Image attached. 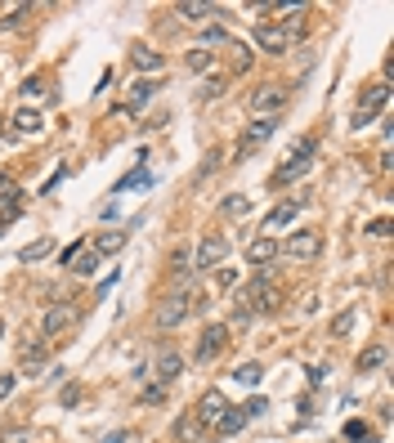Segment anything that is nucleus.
I'll return each mask as SVG.
<instances>
[{
	"mask_svg": "<svg viewBox=\"0 0 394 443\" xmlns=\"http://www.w3.org/2000/svg\"><path fill=\"white\" fill-rule=\"evenodd\" d=\"M157 90H162V81H134V85H130V103H126V108H130V113H139V108H144Z\"/></svg>",
	"mask_w": 394,
	"mask_h": 443,
	"instance_id": "obj_19",
	"label": "nucleus"
},
{
	"mask_svg": "<svg viewBox=\"0 0 394 443\" xmlns=\"http://www.w3.org/2000/svg\"><path fill=\"white\" fill-rule=\"evenodd\" d=\"M68 269H72L77 278H94V269H99V255H94V251H81V255H77V260H72Z\"/></svg>",
	"mask_w": 394,
	"mask_h": 443,
	"instance_id": "obj_26",
	"label": "nucleus"
},
{
	"mask_svg": "<svg viewBox=\"0 0 394 443\" xmlns=\"http://www.w3.org/2000/svg\"><path fill=\"white\" fill-rule=\"evenodd\" d=\"M274 130H278V117H255L251 126H246V134L238 139V148H233V162H246V157H251V153H255V148H260Z\"/></svg>",
	"mask_w": 394,
	"mask_h": 443,
	"instance_id": "obj_3",
	"label": "nucleus"
},
{
	"mask_svg": "<svg viewBox=\"0 0 394 443\" xmlns=\"http://www.w3.org/2000/svg\"><path fill=\"white\" fill-rule=\"evenodd\" d=\"M14 390H18V372H5L0 376V399H9Z\"/></svg>",
	"mask_w": 394,
	"mask_h": 443,
	"instance_id": "obj_38",
	"label": "nucleus"
},
{
	"mask_svg": "<svg viewBox=\"0 0 394 443\" xmlns=\"http://www.w3.org/2000/svg\"><path fill=\"white\" fill-rule=\"evenodd\" d=\"M0 202H9V211H18L23 188H18V184H5V179H0Z\"/></svg>",
	"mask_w": 394,
	"mask_h": 443,
	"instance_id": "obj_32",
	"label": "nucleus"
},
{
	"mask_svg": "<svg viewBox=\"0 0 394 443\" xmlns=\"http://www.w3.org/2000/svg\"><path fill=\"white\" fill-rule=\"evenodd\" d=\"M242 425H246V412H242V408H229V412H224V416H220V421H215L211 430H215V435H220V439H229V435H238V430H242Z\"/></svg>",
	"mask_w": 394,
	"mask_h": 443,
	"instance_id": "obj_18",
	"label": "nucleus"
},
{
	"mask_svg": "<svg viewBox=\"0 0 394 443\" xmlns=\"http://www.w3.org/2000/svg\"><path fill=\"white\" fill-rule=\"evenodd\" d=\"M130 58H134V68H139V72H162V68H166V58H162V54H153V49H144V45L134 49Z\"/></svg>",
	"mask_w": 394,
	"mask_h": 443,
	"instance_id": "obj_24",
	"label": "nucleus"
},
{
	"mask_svg": "<svg viewBox=\"0 0 394 443\" xmlns=\"http://www.w3.org/2000/svg\"><path fill=\"white\" fill-rule=\"evenodd\" d=\"M300 206H305V202H300V197H291V202H282V206H274V211H269V215H265V224H260V233H265V238H269V233H278V229H287V224H291V219H296V215H300Z\"/></svg>",
	"mask_w": 394,
	"mask_h": 443,
	"instance_id": "obj_11",
	"label": "nucleus"
},
{
	"mask_svg": "<svg viewBox=\"0 0 394 443\" xmlns=\"http://www.w3.org/2000/svg\"><path fill=\"white\" fill-rule=\"evenodd\" d=\"M215 282H220V291H224V287L238 282V274H233V269H215Z\"/></svg>",
	"mask_w": 394,
	"mask_h": 443,
	"instance_id": "obj_41",
	"label": "nucleus"
},
{
	"mask_svg": "<svg viewBox=\"0 0 394 443\" xmlns=\"http://www.w3.org/2000/svg\"><path fill=\"white\" fill-rule=\"evenodd\" d=\"M189 68L193 72H206V68H211V49H202V45L189 49Z\"/></svg>",
	"mask_w": 394,
	"mask_h": 443,
	"instance_id": "obj_33",
	"label": "nucleus"
},
{
	"mask_svg": "<svg viewBox=\"0 0 394 443\" xmlns=\"http://www.w3.org/2000/svg\"><path fill=\"white\" fill-rule=\"evenodd\" d=\"M81 251H85V246H81V242H72V246H63V251H58V264H63V269H68V264H72V260H77V255H81Z\"/></svg>",
	"mask_w": 394,
	"mask_h": 443,
	"instance_id": "obj_37",
	"label": "nucleus"
},
{
	"mask_svg": "<svg viewBox=\"0 0 394 443\" xmlns=\"http://www.w3.org/2000/svg\"><path fill=\"white\" fill-rule=\"evenodd\" d=\"M175 14L189 18V23H206V18H220V5H206V0H179Z\"/></svg>",
	"mask_w": 394,
	"mask_h": 443,
	"instance_id": "obj_14",
	"label": "nucleus"
},
{
	"mask_svg": "<svg viewBox=\"0 0 394 443\" xmlns=\"http://www.w3.org/2000/svg\"><path fill=\"white\" fill-rule=\"evenodd\" d=\"M246 421H255V416H260V412H269V399H251V403H246Z\"/></svg>",
	"mask_w": 394,
	"mask_h": 443,
	"instance_id": "obj_39",
	"label": "nucleus"
},
{
	"mask_svg": "<svg viewBox=\"0 0 394 443\" xmlns=\"http://www.w3.org/2000/svg\"><path fill=\"white\" fill-rule=\"evenodd\" d=\"M27 14H32V5H14V9H9L5 18H0V32H5V27H18V23L27 18Z\"/></svg>",
	"mask_w": 394,
	"mask_h": 443,
	"instance_id": "obj_34",
	"label": "nucleus"
},
{
	"mask_svg": "<svg viewBox=\"0 0 394 443\" xmlns=\"http://www.w3.org/2000/svg\"><path fill=\"white\" fill-rule=\"evenodd\" d=\"M224 211L238 219V215H246L251 211V197H242V193H233V197H224Z\"/></svg>",
	"mask_w": 394,
	"mask_h": 443,
	"instance_id": "obj_31",
	"label": "nucleus"
},
{
	"mask_svg": "<svg viewBox=\"0 0 394 443\" xmlns=\"http://www.w3.org/2000/svg\"><path fill=\"white\" fill-rule=\"evenodd\" d=\"M255 45H260L265 54H282L291 41H287V32H282L278 23H260V27H255Z\"/></svg>",
	"mask_w": 394,
	"mask_h": 443,
	"instance_id": "obj_12",
	"label": "nucleus"
},
{
	"mask_svg": "<svg viewBox=\"0 0 394 443\" xmlns=\"http://www.w3.org/2000/svg\"><path fill=\"white\" fill-rule=\"evenodd\" d=\"M251 68V49L246 45H233V72H246Z\"/></svg>",
	"mask_w": 394,
	"mask_h": 443,
	"instance_id": "obj_36",
	"label": "nucleus"
},
{
	"mask_svg": "<svg viewBox=\"0 0 394 443\" xmlns=\"http://www.w3.org/2000/svg\"><path fill=\"white\" fill-rule=\"evenodd\" d=\"M121 246H126V233H99V238H94V255L103 260V255H117Z\"/></svg>",
	"mask_w": 394,
	"mask_h": 443,
	"instance_id": "obj_21",
	"label": "nucleus"
},
{
	"mask_svg": "<svg viewBox=\"0 0 394 443\" xmlns=\"http://www.w3.org/2000/svg\"><path fill=\"white\" fill-rule=\"evenodd\" d=\"M197 430H202V425H197V421H193V416H189V421H175V435H179V439H193V435H197Z\"/></svg>",
	"mask_w": 394,
	"mask_h": 443,
	"instance_id": "obj_40",
	"label": "nucleus"
},
{
	"mask_svg": "<svg viewBox=\"0 0 394 443\" xmlns=\"http://www.w3.org/2000/svg\"><path fill=\"white\" fill-rule=\"evenodd\" d=\"M45 255H54V238H41V242L23 246V251H18V260H23V264H36V260H45Z\"/></svg>",
	"mask_w": 394,
	"mask_h": 443,
	"instance_id": "obj_23",
	"label": "nucleus"
},
{
	"mask_svg": "<svg viewBox=\"0 0 394 443\" xmlns=\"http://www.w3.org/2000/svg\"><path fill=\"white\" fill-rule=\"evenodd\" d=\"M117 278H121V274L113 269V278H103V282H99V295H108V291H113V287H117Z\"/></svg>",
	"mask_w": 394,
	"mask_h": 443,
	"instance_id": "obj_44",
	"label": "nucleus"
},
{
	"mask_svg": "<svg viewBox=\"0 0 394 443\" xmlns=\"http://www.w3.org/2000/svg\"><path fill=\"white\" fill-rule=\"evenodd\" d=\"M0 443H32V430H27V425H14V430H0Z\"/></svg>",
	"mask_w": 394,
	"mask_h": 443,
	"instance_id": "obj_35",
	"label": "nucleus"
},
{
	"mask_svg": "<svg viewBox=\"0 0 394 443\" xmlns=\"http://www.w3.org/2000/svg\"><path fill=\"white\" fill-rule=\"evenodd\" d=\"M72 323H77V304H49L45 318H41V336H45V340H54L58 331H68Z\"/></svg>",
	"mask_w": 394,
	"mask_h": 443,
	"instance_id": "obj_7",
	"label": "nucleus"
},
{
	"mask_svg": "<svg viewBox=\"0 0 394 443\" xmlns=\"http://www.w3.org/2000/svg\"><path fill=\"white\" fill-rule=\"evenodd\" d=\"M130 435H126V430H117V435H108V439H99V443H126Z\"/></svg>",
	"mask_w": 394,
	"mask_h": 443,
	"instance_id": "obj_45",
	"label": "nucleus"
},
{
	"mask_svg": "<svg viewBox=\"0 0 394 443\" xmlns=\"http://www.w3.org/2000/svg\"><path fill=\"white\" fill-rule=\"evenodd\" d=\"M386 98H390V85H372V90L359 98V117H376L381 108H386Z\"/></svg>",
	"mask_w": 394,
	"mask_h": 443,
	"instance_id": "obj_17",
	"label": "nucleus"
},
{
	"mask_svg": "<svg viewBox=\"0 0 394 443\" xmlns=\"http://www.w3.org/2000/svg\"><path fill=\"white\" fill-rule=\"evenodd\" d=\"M45 367V345H27L23 349V376H41Z\"/></svg>",
	"mask_w": 394,
	"mask_h": 443,
	"instance_id": "obj_22",
	"label": "nucleus"
},
{
	"mask_svg": "<svg viewBox=\"0 0 394 443\" xmlns=\"http://www.w3.org/2000/svg\"><path fill=\"white\" fill-rule=\"evenodd\" d=\"M184 318H189V300H184V295H166V300L157 304L153 323L162 327V331H175V327H184Z\"/></svg>",
	"mask_w": 394,
	"mask_h": 443,
	"instance_id": "obj_8",
	"label": "nucleus"
},
{
	"mask_svg": "<svg viewBox=\"0 0 394 443\" xmlns=\"http://www.w3.org/2000/svg\"><path fill=\"white\" fill-rule=\"evenodd\" d=\"M211 45H229V32H224V23H211V27L202 32V49H211Z\"/></svg>",
	"mask_w": 394,
	"mask_h": 443,
	"instance_id": "obj_29",
	"label": "nucleus"
},
{
	"mask_svg": "<svg viewBox=\"0 0 394 443\" xmlns=\"http://www.w3.org/2000/svg\"><path fill=\"white\" fill-rule=\"evenodd\" d=\"M224 412H229V399H224L220 390H206V394H202V403L193 408V421H197V425H215Z\"/></svg>",
	"mask_w": 394,
	"mask_h": 443,
	"instance_id": "obj_9",
	"label": "nucleus"
},
{
	"mask_svg": "<svg viewBox=\"0 0 394 443\" xmlns=\"http://www.w3.org/2000/svg\"><path fill=\"white\" fill-rule=\"evenodd\" d=\"M274 255H278L274 238H255L251 246H246V264H251V269H269V264H274Z\"/></svg>",
	"mask_w": 394,
	"mask_h": 443,
	"instance_id": "obj_13",
	"label": "nucleus"
},
{
	"mask_svg": "<svg viewBox=\"0 0 394 443\" xmlns=\"http://www.w3.org/2000/svg\"><path fill=\"white\" fill-rule=\"evenodd\" d=\"M251 323V309H246V304H238V309H233V327H246Z\"/></svg>",
	"mask_w": 394,
	"mask_h": 443,
	"instance_id": "obj_43",
	"label": "nucleus"
},
{
	"mask_svg": "<svg viewBox=\"0 0 394 443\" xmlns=\"http://www.w3.org/2000/svg\"><path fill=\"white\" fill-rule=\"evenodd\" d=\"M184 372V359H179V354L175 349H162V359H157V367H153V376L157 380H162V385H170V380H175Z\"/></svg>",
	"mask_w": 394,
	"mask_h": 443,
	"instance_id": "obj_15",
	"label": "nucleus"
},
{
	"mask_svg": "<svg viewBox=\"0 0 394 443\" xmlns=\"http://www.w3.org/2000/svg\"><path fill=\"white\" fill-rule=\"evenodd\" d=\"M282 108H287V85L269 81V85H260V90H251V113L255 117H278Z\"/></svg>",
	"mask_w": 394,
	"mask_h": 443,
	"instance_id": "obj_4",
	"label": "nucleus"
},
{
	"mask_svg": "<svg viewBox=\"0 0 394 443\" xmlns=\"http://www.w3.org/2000/svg\"><path fill=\"white\" fill-rule=\"evenodd\" d=\"M224 255H229V238L224 233H206L202 238V246H197V269H220L224 264Z\"/></svg>",
	"mask_w": 394,
	"mask_h": 443,
	"instance_id": "obj_6",
	"label": "nucleus"
},
{
	"mask_svg": "<svg viewBox=\"0 0 394 443\" xmlns=\"http://www.w3.org/2000/svg\"><path fill=\"white\" fill-rule=\"evenodd\" d=\"M345 443H376V435L367 425H359V421H350L345 425Z\"/></svg>",
	"mask_w": 394,
	"mask_h": 443,
	"instance_id": "obj_30",
	"label": "nucleus"
},
{
	"mask_svg": "<svg viewBox=\"0 0 394 443\" xmlns=\"http://www.w3.org/2000/svg\"><path fill=\"white\" fill-rule=\"evenodd\" d=\"M318 251H323V233L318 229H300L278 246V255H287V260H314Z\"/></svg>",
	"mask_w": 394,
	"mask_h": 443,
	"instance_id": "obj_2",
	"label": "nucleus"
},
{
	"mask_svg": "<svg viewBox=\"0 0 394 443\" xmlns=\"http://www.w3.org/2000/svg\"><path fill=\"white\" fill-rule=\"evenodd\" d=\"M41 126H45V117L36 113V108H18V113H14V130L18 134H36Z\"/></svg>",
	"mask_w": 394,
	"mask_h": 443,
	"instance_id": "obj_20",
	"label": "nucleus"
},
{
	"mask_svg": "<svg viewBox=\"0 0 394 443\" xmlns=\"http://www.w3.org/2000/svg\"><path fill=\"white\" fill-rule=\"evenodd\" d=\"M224 345H229V327L224 323H211V327L202 331V340H197V363H211Z\"/></svg>",
	"mask_w": 394,
	"mask_h": 443,
	"instance_id": "obj_10",
	"label": "nucleus"
},
{
	"mask_svg": "<svg viewBox=\"0 0 394 443\" xmlns=\"http://www.w3.org/2000/svg\"><path fill=\"white\" fill-rule=\"evenodd\" d=\"M139 184H153V175H148V166H134V170H130V175H121L113 193H126V188H139Z\"/></svg>",
	"mask_w": 394,
	"mask_h": 443,
	"instance_id": "obj_25",
	"label": "nucleus"
},
{
	"mask_svg": "<svg viewBox=\"0 0 394 443\" xmlns=\"http://www.w3.org/2000/svg\"><path fill=\"white\" fill-rule=\"evenodd\" d=\"M314 153H318V139L314 134H305V139H296V148L287 153V162H282L278 170H274V188H282V184H291V179H300L305 170H310V162H314Z\"/></svg>",
	"mask_w": 394,
	"mask_h": 443,
	"instance_id": "obj_1",
	"label": "nucleus"
},
{
	"mask_svg": "<svg viewBox=\"0 0 394 443\" xmlns=\"http://www.w3.org/2000/svg\"><path fill=\"white\" fill-rule=\"evenodd\" d=\"M260 376H265L260 363H242L238 372H233V380H238V385H260Z\"/></svg>",
	"mask_w": 394,
	"mask_h": 443,
	"instance_id": "obj_28",
	"label": "nucleus"
},
{
	"mask_svg": "<svg viewBox=\"0 0 394 443\" xmlns=\"http://www.w3.org/2000/svg\"><path fill=\"white\" fill-rule=\"evenodd\" d=\"M0 340H5V323H0Z\"/></svg>",
	"mask_w": 394,
	"mask_h": 443,
	"instance_id": "obj_46",
	"label": "nucleus"
},
{
	"mask_svg": "<svg viewBox=\"0 0 394 443\" xmlns=\"http://www.w3.org/2000/svg\"><path fill=\"white\" fill-rule=\"evenodd\" d=\"M367 233H372V238H386V233H390V219H372Z\"/></svg>",
	"mask_w": 394,
	"mask_h": 443,
	"instance_id": "obj_42",
	"label": "nucleus"
},
{
	"mask_svg": "<svg viewBox=\"0 0 394 443\" xmlns=\"http://www.w3.org/2000/svg\"><path fill=\"white\" fill-rule=\"evenodd\" d=\"M381 363H386V345H372V349L359 354V372H376Z\"/></svg>",
	"mask_w": 394,
	"mask_h": 443,
	"instance_id": "obj_27",
	"label": "nucleus"
},
{
	"mask_svg": "<svg viewBox=\"0 0 394 443\" xmlns=\"http://www.w3.org/2000/svg\"><path fill=\"white\" fill-rule=\"evenodd\" d=\"M354 323H359V309H354V304H345V309H341L336 318H331L327 336H331V340H345V336H350V331H354Z\"/></svg>",
	"mask_w": 394,
	"mask_h": 443,
	"instance_id": "obj_16",
	"label": "nucleus"
},
{
	"mask_svg": "<svg viewBox=\"0 0 394 443\" xmlns=\"http://www.w3.org/2000/svg\"><path fill=\"white\" fill-rule=\"evenodd\" d=\"M246 309H278V287H274V278H269V269H260V274L251 278V291H246Z\"/></svg>",
	"mask_w": 394,
	"mask_h": 443,
	"instance_id": "obj_5",
	"label": "nucleus"
}]
</instances>
